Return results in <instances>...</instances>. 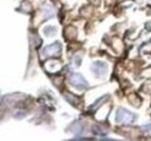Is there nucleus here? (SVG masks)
<instances>
[{
	"label": "nucleus",
	"mask_w": 151,
	"mask_h": 141,
	"mask_svg": "<svg viewBox=\"0 0 151 141\" xmlns=\"http://www.w3.org/2000/svg\"><path fill=\"white\" fill-rule=\"evenodd\" d=\"M136 119V116L129 112L126 111L123 108H119L116 112V121L117 122H124V124H132Z\"/></svg>",
	"instance_id": "obj_1"
},
{
	"label": "nucleus",
	"mask_w": 151,
	"mask_h": 141,
	"mask_svg": "<svg viewBox=\"0 0 151 141\" xmlns=\"http://www.w3.org/2000/svg\"><path fill=\"white\" fill-rule=\"evenodd\" d=\"M62 51V47L58 42H55L50 46H47L42 50V56L43 57H50V56H58Z\"/></svg>",
	"instance_id": "obj_2"
},
{
	"label": "nucleus",
	"mask_w": 151,
	"mask_h": 141,
	"mask_svg": "<svg viewBox=\"0 0 151 141\" xmlns=\"http://www.w3.org/2000/svg\"><path fill=\"white\" fill-rule=\"evenodd\" d=\"M70 83L77 89H85L87 87V82L80 74H72L70 76Z\"/></svg>",
	"instance_id": "obj_3"
},
{
	"label": "nucleus",
	"mask_w": 151,
	"mask_h": 141,
	"mask_svg": "<svg viewBox=\"0 0 151 141\" xmlns=\"http://www.w3.org/2000/svg\"><path fill=\"white\" fill-rule=\"evenodd\" d=\"M106 69H107L106 64L105 63H101V62H96V63L93 64V67H92V70L94 72H96V74H104L106 71Z\"/></svg>",
	"instance_id": "obj_4"
},
{
	"label": "nucleus",
	"mask_w": 151,
	"mask_h": 141,
	"mask_svg": "<svg viewBox=\"0 0 151 141\" xmlns=\"http://www.w3.org/2000/svg\"><path fill=\"white\" fill-rule=\"evenodd\" d=\"M144 129H145V131H151V125H149V126H145V127H144Z\"/></svg>",
	"instance_id": "obj_5"
}]
</instances>
